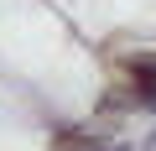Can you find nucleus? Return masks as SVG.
Listing matches in <instances>:
<instances>
[{
	"instance_id": "nucleus-3",
	"label": "nucleus",
	"mask_w": 156,
	"mask_h": 151,
	"mask_svg": "<svg viewBox=\"0 0 156 151\" xmlns=\"http://www.w3.org/2000/svg\"><path fill=\"white\" fill-rule=\"evenodd\" d=\"M146 151H156V130H151V135H146Z\"/></svg>"
},
{
	"instance_id": "nucleus-2",
	"label": "nucleus",
	"mask_w": 156,
	"mask_h": 151,
	"mask_svg": "<svg viewBox=\"0 0 156 151\" xmlns=\"http://www.w3.org/2000/svg\"><path fill=\"white\" fill-rule=\"evenodd\" d=\"M130 73H135V78H146V84H151V78H156V57H135V63H130Z\"/></svg>"
},
{
	"instance_id": "nucleus-1",
	"label": "nucleus",
	"mask_w": 156,
	"mask_h": 151,
	"mask_svg": "<svg viewBox=\"0 0 156 151\" xmlns=\"http://www.w3.org/2000/svg\"><path fill=\"white\" fill-rule=\"evenodd\" d=\"M57 151H125V146H120V141L109 146V141L83 135V130H62V135H57Z\"/></svg>"
}]
</instances>
